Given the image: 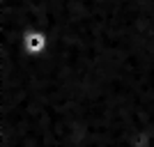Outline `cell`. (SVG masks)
Listing matches in <instances>:
<instances>
[{
  "instance_id": "cell-1",
  "label": "cell",
  "mask_w": 154,
  "mask_h": 147,
  "mask_svg": "<svg viewBox=\"0 0 154 147\" xmlns=\"http://www.w3.org/2000/svg\"><path fill=\"white\" fill-rule=\"evenodd\" d=\"M48 46H51L48 35H46L44 30H37V28H28V30H23V35L16 39V48H21L26 55H32V58L44 55V53L48 51Z\"/></svg>"
}]
</instances>
